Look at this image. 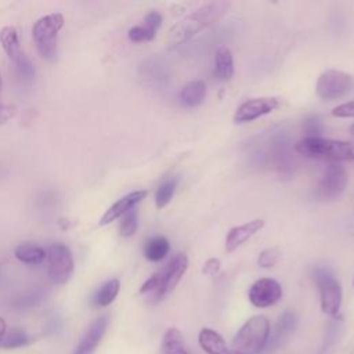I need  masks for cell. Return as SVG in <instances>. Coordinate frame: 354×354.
<instances>
[{
	"instance_id": "d6986e66",
	"label": "cell",
	"mask_w": 354,
	"mask_h": 354,
	"mask_svg": "<svg viewBox=\"0 0 354 354\" xmlns=\"http://www.w3.org/2000/svg\"><path fill=\"white\" fill-rule=\"evenodd\" d=\"M206 95V84L202 80H192L187 83L180 91V100L185 106L194 108L202 104Z\"/></svg>"
},
{
	"instance_id": "7c38bea8",
	"label": "cell",
	"mask_w": 354,
	"mask_h": 354,
	"mask_svg": "<svg viewBox=\"0 0 354 354\" xmlns=\"http://www.w3.org/2000/svg\"><path fill=\"white\" fill-rule=\"evenodd\" d=\"M106 326H108L106 315H101L95 318L88 326V329L86 330V333L83 335V337L80 339L79 344L76 346L72 354H93L98 347L101 339L104 337Z\"/></svg>"
},
{
	"instance_id": "484cf974",
	"label": "cell",
	"mask_w": 354,
	"mask_h": 354,
	"mask_svg": "<svg viewBox=\"0 0 354 354\" xmlns=\"http://www.w3.org/2000/svg\"><path fill=\"white\" fill-rule=\"evenodd\" d=\"M29 343V336L22 329H11L0 342L1 348H18Z\"/></svg>"
},
{
	"instance_id": "4316f807",
	"label": "cell",
	"mask_w": 354,
	"mask_h": 354,
	"mask_svg": "<svg viewBox=\"0 0 354 354\" xmlns=\"http://www.w3.org/2000/svg\"><path fill=\"white\" fill-rule=\"evenodd\" d=\"M15 73L24 84H30L35 77V68L30 59L24 54L15 64Z\"/></svg>"
},
{
	"instance_id": "8d00e7d4",
	"label": "cell",
	"mask_w": 354,
	"mask_h": 354,
	"mask_svg": "<svg viewBox=\"0 0 354 354\" xmlns=\"http://www.w3.org/2000/svg\"><path fill=\"white\" fill-rule=\"evenodd\" d=\"M6 330H7V325H6L4 319L0 318V342L3 340V337H4V335H6Z\"/></svg>"
},
{
	"instance_id": "8992f818",
	"label": "cell",
	"mask_w": 354,
	"mask_h": 354,
	"mask_svg": "<svg viewBox=\"0 0 354 354\" xmlns=\"http://www.w3.org/2000/svg\"><path fill=\"white\" fill-rule=\"evenodd\" d=\"M314 279L318 286L322 313L337 318L343 296L340 282L325 267H317L314 270Z\"/></svg>"
},
{
	"instance_id": "5b68a950",
	"label": "cell",
	"mask_w": 354,
	"mask_h": 354,
	"mask_svg": "<svg viewBox=\"0 0 354 354\" xmlns=\"http://www.w3.org/2000/svg\"><path fill=\"white\" fill-rule=\"evenodd\" d=\"M64 22L62 14L51 12L40 17L32 28L36 48L47 61H54L57 58V36L62 29Z\"/></svg>"
},
{
	"instance_id": "52a82bcc",
	"label": "cell",
	"mask_w": 354,
	"mask_h": 354,
	"mask_svg": "<svg viewBox=\"0 0 354 354\" xmlns=\"http://www.w3.org/2000/svg\"><path fill=\"white\" fill-rule=\"evenodd\" d=\"M47 275L55 285H62L69 281L73 272V257L68 246L62 243H51L46 249Z\"/></svg>"
},
{
	"instance_id": "e0dca14e",
	"label": "cell",
	"mask_w": 354,
	"mask_h": 354,
	"mask_svg": "<svg viewBox=\"0 0 354 354\" xmlns=\"http://www.w3.org/2000/svg\"><path fill=\"white\" fill-rule=\"evenodd\" d=\"M271 156L275 167L281 173L290 171V148H289V141L285 136L275 137L271 147Z\"/></svg>"
},
{
	"instance_id": "9c48e42d",
	"label": "cell",
	"mask_w": 354,
	"mask_h": 354,
	"mask_svg": "<svg viewBox=\"0 0 354 354\" xmlns=\"http://www.w3.org/2000/svg\"><path fill=\"white\" fill-rule=\"evenodd\" d=\"M346 185H347L346 169L339 163H330L325 169L315 188V196L321 201H335L343 194Z\"/></svg>"
},
{
	"instance_id": "d6a6232c",
	"label": "cell",
	"mask_w": 354,
	"mask_h": 354,
	"mask_svg": "<svg viewBox=\"0 0 354 354\" xmlns=\"http://www.w3.org/2000/svg\"><path fill=\"white\" fill-rule=\"evenodd\" d=\"M332 115L335 118H354V101H347L335 106Z\"/></svg>"
},
{
	"instance_id": "e575fe53",
	"label": "cell",
	"mask_w": 354,
	"mask_h": 354,
	"mask_svg": "<svg viewBox=\"0 0 354 354\" xmlns=\"http://www.w3.org/2000/svg\"><path fill=\"white\" fill-rule=\"evenodd\" d=\"M17 115V108L10 104H0V126Z\"/></svg>"
},
{
	"instance_id": "83f0119b",
	"label": "cell",
	"mask_w": 354,
	"mask_h": 354,
	"mask_svg": "<svg viewBox=\"0 0 354 354\" xmlns=\"http://www.w3.org/2000/svg\"><path fill=\"white\" fill-rule=\"evenodd\" d=\"M138 225V216H137V210L131 209L129 210L126 214H123L122 223H120V235L122 236H131Z\"/></svg>"
},
{
	"instance_id": "9a60e30c",
	"label": "cell",
	"mask_w": 354,
	"mask_h": 354,
	"mask_svg": "<svg viewBox=\"0 0 354 354\" xmlns=\"http://www.w3.org/2000/svg\"><path fill=\"white\" fill-rule=\"evenodd\" d=\"M297 326V317L293 311H283L274 328V332L268 337V343L266 348L277 350L279 346L283 344V342L295 332Z\"/></svg>"
},
{
	"instance_id": "d590c367",
	"label": "cell",
	"mask_w": 354,
	"mask_h": 354,
	"mask_svg": "<svg viewBox=\"0 0 354 354\" xmlns=\"http://www.w3.org/2000/svg\"><path fill=\"white\" fill-rule=\"evenodd\" d=\"M220 268H221L220 260L216 259V257H212V259L205 261L202 271H203V274H206L209 277H213V275H216L220 271Z\"/></svg>"
},
{
	"instance_id": "7a4b0ae2",
	"label": "cell",
	"mask_w": 354,
	"mask_h": 354,
	"mask_svg": "<svg viewBox=\"0 0 354 354\" xmlns=\"http://www.w3.org/2000/svg\"><path fill=\"white\" fill-rule=\"evenodd\" d=\"M295 151L311 159L354 160V144L322 137H304L297 141Z\"/></svg>"
},
{
	"instance_id": "60d3db41",
	"label": "cell",
	"mask_w": 354,
	"mask_h": 354,
	"mask_svg": "<svg viewBox=\"0 0 354 354\" xmlns=\"http://www.w3.org/2000/svg\"><path fill=\"white\" fill-rule=\"evenodd\" d=\"M353 283H354V281H353Z\"/></svg>"
},
{
	"instance_id": "ba28073f",
	"label": "cell",
	"mask_w": 354,
	"mask_h": 354,
	"mask_svg": "<svg viewBox=\"0 0 354 354\" xmlns=\"http://www.w3.org/2000/svg\"><path fill=\"white\" fill-rule=\"evenodd\" d=\"M353 87V77L337 69H328L322 72L317 80L315 91L321 100L332 101L343 97Z\"/></svg>"
},
{
	"instance_id": "1f68e13d",
	"label": "cell",
	"mask_w": 354,
	"mask_h": 354,
	"mask_svg": "<svg viewBox=\"0 0 354 354\" xmlns=\"http://www.w3.org/2000/svg\"><path fill=\"white\" fill-rule=\"evenodd\" d=\"M337 330H339V325L336 322H330L326 328V335H325V340H324V344L321 347V353L319 354H324L335 342H336V337H337Z\"/></svg>"
},
{
	"instance_id": "5bb4252c",
	"label": "cell",
	"mask_w": 354,
	"mask_h": 354,
	"mask_svg": "<svg viewBox=\"0 0 354 354\" xmlns=\"http://www.w3.org/2000/svg\"><path fill=\"white\" fill-rule=\"evenodd\" d=\"M147 196V191L140 189V191H133L124 196H122L120 199H118L101 217L100 220V225H105L109 224L112 221H115L116 218H119L120 216L126 214L129 210L134 209L136 205H138L144 198Z\"/></svg>"
},
{
	"instance_id": "4fadbf2b",
	"label": "cell",
	"mask_w": 354,
	"mask_h": 354,
	"mask_svg": "<svg viewBox=\"0 0 354 354\" xmlns=\"http://www.w3.org/2000/svg\"><path fill=\"white\" fill-rule=\"evenodd\" d=\"M264 224H266V221L263 218H254L245 224L232 227L225 236V250L228 253H231L235 249H238L248 239H250L254 234H257L264 227Z\"/></svg>"
},
{
	"instance_id": "6da1fadb",
	"label": "cell",
	"mask_w": 354,
	"mask_h": 354,
	"mask_svg": "<svg viewBox=\"0 0 354 354\" xmlns=\"http://www.w3.org/2000/svg\"><path fill=\"white\" fill-rule=\"evenodd\" d=\"M228 8L230 3L224 0H216L202 4L169 29L167 46L171 48L188 41L201 30L217 22L228 11Z\"/></svg>"
},
{
	"instance_id": "f1b7e54d",
	"label": "cell",
	"mask_w": 354,
	"mask_h": 354,
	"mask_svg": "<svg viewBox=\"0 0 354 354\" xmlns=\"http://www.w3.org/2000/svg\"><path fill=\"white\" fill-rule=\"evenodd\" d=\"M155 35H156V32L149 29L147 25H136V26L130 28L127 32V37L134 43L149 41L155 37Z\"/></svg>"
},
{
	"instance_id": "836d02e7",
	"label": "cell",
	"mask_w": 354,
	"mask_h": 354,
	"mask_svg": "<svg viewBox=\"0 0 354 354\" xmlns=\"http://www.w3.org/2000/svg\"><path fill=\"white\" fill-rule=\"evenodd\" d=\"M144 25H147L149 29L156 32L159 29V26L162 25V15L158 11H149L144 17Z\"/></svg>"
},
{
	"instance_id": "ffe728a7",
	"label": "cell",
	"mask_w": 354,
	"mask_h": 354,
	"mask_svg": "<svg viewBox=\"0 0 354 354\" xmlns=\"http://www.w3.org/2000/svg\"><path fill=\"white\" fill-rule=\"evenodd\" d=\"M0 43H1L6 54L8 55L10 61H12L14 64L24 55V53L19 47L17 29L14 26H4L0 30Z\"/></svg>"
},
{
	"instance_id": "cb8c5ba5",
	"label": "cell",
	"mask_w": 354,
	"mask_h": 354,
	"mask_svg": "<svg viewBox=\"0 0 354 354\" xmlns=\"http://www.w3.org/2000/svg\"><path fill=\"white\" fill-rule=\"evenodd\" d=\"M162 354H189L184 346L183 335L177 328H169L162 340Z\"/></svg>"
},
{
	"instance_id": "74e56055",
	"label": "cell",
	"mask_w": 354,
	"mask_h": 354,
	"mask_svg": "<svg viewBox=\"0 0 354 354\" xmlns=\"http://www.w3.org/2000/svg\"><path fill=\"white\" fill-rule=\"evenodd\" d=\"M230 354H245V353H241V351H236V350H231Z\"/></svg>"
},
{
	"instance_id": "7402d4cb",
	"label": "cell",
	"mask_w": 354,
	"mask_h": 354,
	"mask_svg": "<svg viewBox=\"0 0 354 354\" xmlns=\"http://www.w3.org/2000/svg\"><path fill=\"white\" fill-rule=\"evenodd\" d=\"M170 250V243L165 236H152L144 245V256L149 261H160Z\"/></svg>"
},
{
	"instance_id": "d4e9b609",
	"label": "cell",
	"mask_w": 354,
	"mask_h": 354,
	"mask_svg": "<svg viewBox=\"0 0 354 354\" xmlns=\"http://www.w3.org/2000/svg\"><path fill=\"white\" fill-rule=\"evenodd\" d=\"M178 178L177 177H170L167 180H165L156 189L155 194V202H156V207L158 209H163L173 198L176 187H177Z\"/></svg>"
},
{
	"instance_id": "277c9868",
	"label": "cell",
	"mask_w": 354,
	"mask_h": 354,
	"mask_svg": "<svg viewBox=\"0 0 354 354\" xmlns=\"http://www.w3.org/2000/svg\"><path fill=\"white\" fill-rule=\"evenodd\" d=\"M270 337V321L263 315L249 318L236 332L232 346L245 354H257L267 347Z\"/></svg>"
},
{
	"instance_id": "30bf717a",
	"label": "cell",
	"mask_w": 354,
	"mask_h": 354,
	"mask_svg": "<svg viewBox=\"0 0 354 354\" xmlns=\"http://www.w3.org/2000/svg\"><path fill=\"white\" fill-rule=\"evenodd\" d=\"M278 105L279 100L275 97H257L246 100L236 108L234 113V122L236 124L253 122L260 116L271 113L278 108Z\"/></svg>"
},
{
	"instance_id": "2e32d148",
	"label": "cell",
	"mask_w": 354,
	"mask_h": 354,
	"mask_svg": "<svg viewBox=\"0 0 354 354\" xmlns=\"http://www.w3.org/2000/svg\"><path fill=\"white\" fill-rule=\"evenodd\" d=\"M199 346L207 354H230L231 350L227 347L225 340L220 333L213 329L203 328L198 336Z\"/></svg>"
},
{
	"instance_id": "f35d334b",
	"label": "cell",
	"mask_w": 354,
	"mask_h": 354,
	"mask_svg": "<svg viewBox=\"0 0 354 354\" xmlns=\"http://www.w3.org/2000/svg\"><path fill=\"white\" fill-rule=\"evenodd\" d=\"M350 133H351V134H353V136H354V124H353V126H351V127H350Z\"/></svg>"
},
{
	"instance_id": "8fae6325",
	"label": "cell",
	"mask_w": 354,
	"mask_h": 354,
	"mask_svg": "<svg viewBox=\"0 0 354 354\" xmlns=\"http://www.w3.org/2000/svg\"><path fill=\"white\" fill-rule=\"evenodd\" d=\"M282 296V288L272 278H260L249 289V300L254 307L266 308L274 306Z\"/></svg>"
},
{
	"instance_id": "44dd1931",
	"label": "cell",
	"mask_w": 354,
	"mask_h": 354,
	"mask_svg": "<svg viewBox=\"0 0 354 354\" xmlns=\"http://www.w3.org/2000/svg\"><path fill=\"white\" fill-rule=\"evenodd\" d=\"M14 254L19 261L30 266L41 264L46 260V249L35 243L18 245L14 250Z\"/></svg>"
},
{
	"instance_id": "603a6c76",
	"label": "cell",
	"mask_w": 354,
	"mask_h": 354,
	"mask_svg": "<svg viewBox=\"0 0 354 354\" xmlns=\"http://www.w3.org/2000/svg\"><path fill=\"white\" fill-rule=\"evenodd\" d=\"M120 289V282L119 279L113 278L106 281L105 283H102L100 286V289L95 292V295L93 296V304L95 307H106L109 306L118 296Z\"/></svg>"
},
{
	"instance_id": "3957f363",
	"label": "cell",
	"mask_w": 354,
	"mask_h": 354,
	"mask_svg": "<svg viewBox=\"0 0 354 354\" xmlns=\"http://www.w3.org/2000/svg\"><path fill=\"white\" fill-rule=\"evenodd\" d=\"M187 268L188 257L184 253H177L163 268H160L142 283L140 293H153V299L156 301L162 300L177 286Z\"/></svg>"
},
{
	"instance_id": "4dcf8cb0",
	"label": "cell",
	"mask_w": 354,
	"mask_h": 354,
	"mask_svg": "<svg viewBox=\"0 0 354 354\" xmlns=\"http://www.w3.org/2000/svg\"><path fill=\"white\" fill-rule=\"evenodd\" d=\"M303 130L307 134L306 137H319V134L322 131V124H321L319 118L315 115L308 116L303 123Z\"/></svg>"
},
{
	"instance_id": "ab89813d",
	"label": "cell",
	"mask_w": 354,
	"mask_h": 354,
	"mask_svg": "<svg viewBox=\"0 0 354 354\" xmlns=\"http://www.w3.org/2000/svg\"><path fill=\"white\" fill-rule=\"evenodd\" d=\"M1 87H3V80H1V75H0V93H1Z\"/></svg>"
},
{
	"instance_id": "f546056e",
	"label": "cell",
	"mask_w": 354,
	"mask_h": 354,
	"mask_svg": "<svg viewBox=\"0 0 354 354\" xmlns=\"http://www.w3.org/2000/svg\"><path fill=\"white\" fill-rule=\"evenodd\" d=\"M281 257V253L277 248H267L263 252H260L257 257V264L263 268H270L278 263Z\"/></svg>"
},
{
	"instance_id": "ac0fdd59",
	"label": "cell",
	"mask_w": 354,
	"mask_h": 354,
	"mask_svg": "<svg viewBox=\"0 0 354 354\" xmlns=\"http://www.w3.org/2000/svg\"><path fill=\"white\" fill-rule=\"evenodd\" d=\"M214 73L221 82H227L234 75V58L228 47L220 46L214 54Z\"/></svg>"
}]
</instances>
